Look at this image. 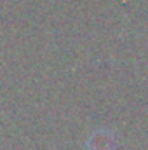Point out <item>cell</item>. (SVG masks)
I'll return each mask as SVG.
<instances>
[{
  "label": "cell",
  "instance_id": "obj_1",
  "mask_svg": "<svg viewBox=\"0 0 148 150\" xmlns=\"http://www.w3.org/2000/svg\"><path fill=\"white\" fill-rule=\"evenodd\" d=\"M87 150H113V140L108 133L96 131L87 143Z\"/></svg>",
  "mask_w": 148,
  "mask_h": 150
}]
</instances>
